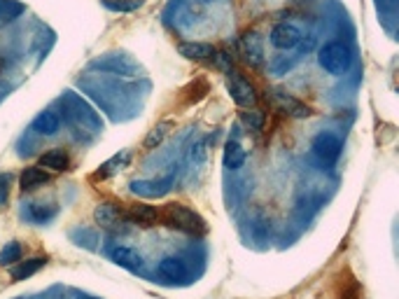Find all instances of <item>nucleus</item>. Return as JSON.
I'll use <instances>...</instances> for the list:
<instances>
[{
	"label": "nucleus",
	"instance_id": "14",
	"mask_svg": "<svg viewBox=\"0 0 399 299\" xmlns=\"http://www.w3.org/2000/svg\"><path fill=\"white\" fill-rule=\"evenodd\" d=\"M58 126H61V120H58V115L52 113V110H45V113H40L33 120V129L38 133H43V136H54L58 131Z\"/></svg>",
	"mask_w": 399,
	"mask_h": 299
},
{
	"label": "nucleus",
	"instance_id": "25",
	"mask_svg": "<svg viewBox=\"0 0 399 299\" xmlns=\"http://www.w3.org/2000/svg\"><path fill=\"white\" fill-rule=\"evenodd\" d=\"M3 14H5V3L0 0V16H3Z\"/></svg>",
	"mask_w": 399,
	"mask_h": 299
},
{
	"label": "nucleus",
	"instance_id": "5",
	"mask_svg": "<svg viewBox=\"0 0 399 299\" xmlns=\"http://www.w3.org/2000/svg\"><path fill=\"white\" fill-rule=\"evenodd\" d=\"M227 89H229V96L233 98V103L243 105V108H248V105H255V101H257L252 85L240 73H231V70H229Z\"/></svg>",
	"mask_w": 399,
	"mask_h": 299
},
{
	"label": "nucleus",
	"instance_id": "11",
	"mask_svg": "<svg viewBox=\"0 0 399 299\" xmlns=\"http://www.w3.org/2000/svg\"><path fill=\"white\" fill-rule=\"evenodd\" d=\"M47 180H49V175L45 173V168L28 166V168H23L21 178H19V185H21L23 192H31V190H38V187H43Z\"/></svg>",
	"mask_w": 399,
	"mask_h": 299
},
{
	"label": "nucleus",
	"instance_id": "8",
	"mask_svg": "<svg viewBox=\"0 0 399 299\" xmlns=\"http://www.w3.org/2000/svg\"><path fill=\"white\" fill-rule=\"evenodd\" d=\"M124 213L128 222H136L143 227H152L155 222H159V208L150 206V203H131Z\"/></svg>",
	"mask_w": 399,
	"mask_h": 299
},
{
	"label": "nucleus",
	"instance_id": "23",
	"mask_svg": "<svg viewBox=\"0 0 399 299\" xmlns=\"http://www.w3.org/2000/svg\"><path fill=\"white\" fill-rule=\"evenodd\" d=\"M140 5H143V0H131V3H115V0H105V8H110V10H115V12H133V10H138Z\"/></svg>",
	"mask_w": 399,
	"mask_h": 299
},
{
	"label": "nucleus",
	"instance_id": "27",
	"mask_svg": "<svg viewBox=\"0 0 399 299\" xmlns=\"http://www.w3.org/2000/svg\"><path fill=\"white\" fill-rule=\"evenodd\" d=\"M89 299H91V297H89Z\"/></svg>",
	"mask_w": 399,
	"mask_h": 299
},
{
	"label": "nucleus",
	"instance_id": "12",
	"mask_svg": "<svg viewBox=\"0 0 399 299\" xmlns=\"http://www.w3.org/2000/svg\"><path fill=\"white\" fill-rule=\"evenodd\" d=\"M157 272H159V276L166 278V280H180V278H185L187 269H185V262L180 260V257H163Z\"/></svg>",
	"mask_w": 399,
	"mask_h": 299
},
{
	"label": "nucleus",
	"instance_id": "6",
	"mask_svg": "<svg viewBox=\"0 0 399 299\" xmlns=\"http://www.w3.org/2000/svg\"><path fill=\"white\" fill-rule=\"evenodd\" d=\"M271 96H273L275 105H278V108L283 110L285 115L297 117V120H304V117H310V115H313V110H310L306 103H301L299 98H295L292 93H287V91H283V89H273Z\"/></svg>",
	"mask_w": 399,
	"mask_h": 299
},
{
	"label": "nucleus",
	"instance_id": "24",
	"mask_svg": "<svg viewBox=\"0 0 399 299\" xmlns=\"http://www.w3.org/2000/svg\"><path fill=\"white\" fill-rule=\"evenodd\" d=\"M10 183H12V175L0 173V206L8 203V199H10Z\"/></svg>",
	"mask_w": 399,
	"mask_h": 299
},
{
	"label": "nucleus",
	"instance_id": "7",
	"mask_svg": "<svg viewBox=\"0 0 399 299\" xmlns=\"http://www.w3.org/2000/svg\"><path fill=\"white\" fill-rule=\"evenodd\" d=\"M269 38H271V45L275 49H295L301 43V33L292 23H278V26H273Z\"/></svg>",
	"mask_w": 399,
	"mask_h": 299
},
{
	"label": "nucleus",
	"instance_id": "13",
	"mask_svg": "<svg viewBox=\"0 0 399 299\" xmlns=\"http://www.w3.org/2000/svg\"><path fill=\"white\" fill-rule=\"evenodd\" d=\"M45 265H47V257H33V260H19V262H16V267L12 269V278H14V280H26L28 276L38 274Z\"/></svg>",
	"mask_w": 399,
	"mask_h": 299
},
{
	"label": "nucleus",
	"instance_id": "19",
	"mask_svg": "<svg viewBox=\"0 0 399 299\" xmlns=\"http://www.w3.org/2000/svg\"><path fill=\"white\" fill-rule=\"evenodd\" d=\"M337 299H362V288L360 283H357L355 278H348L345 283L341 285V290H339V297Z\"/></svg>",
	"mask_w": 399,
	"mask_h": 299
},
{
	"label": "nucleus",
	"instance_id": "15",
	"mask_svg": "<svg viewBox=\"0 0 399 299\" xmlns=\"http://www.w3.org/2000/svg\"><path fill=\"white\" fill-rule=\"evenodd\" d=\"M248 159V155H245L243 145L238 143V140H229L225 145V166L231 168V171H238L240 166Z\"/></svg>",
	"mask_w": 399,
	"mask_h": 299
},
{
	"label": "nucleus",
	"instance_id": "21",
	"mask_svg": "<svg viewBox=\"0 0 399 299\" xmlns=\"http://www.w3.org/2000/svg\"><path fill=\"white\" fill-rule=\"evenodd\" d=\"M240 120H243V124L250 129V131H260L262 129V122H264V115L260 110H252V113H243L240 115Z\"/></svg>",
	"mask_w": 399,
	"mask_h": 299
},
{
	"label": "nucleus",
	"instance_id": "17",
	"mask_svg": "<svg viewBox=\"0 0 399 299\" xmlns=\"http://www.w3.org/2000/svg\"><path fill=\"white\" fill-rule=\"evenodd\" d=\"M173 129V122H159L157 126L150 129V133L145 136V150H155L157 145H161V140L168 136V131Z\"/></svg>",
	"mask_w": 399,
	"mask_h": 299
},
{
	"label": "nucleus",
	"instance_id": "18",
	"mask_svg": "<svg viewBox=\"0 0 399 299\" xmlns=\"http://www.w3.org/2000/svg\"><path fill=\"white\" fill-rule=\"evenodd\" d=\"M21 243L12 241L5 245L3 250H0V267H8V265H16V262L21 260Z\"/></svg>",
	"mask_w": 399,
	"mask_h": 299
},
{
	"label": "nucleus",
	"instance_id": "26",
	"mask_svg": "<svg viewBox=\"0 0 399 299\" xmlns=\"http://www.w3.org/2000/svg\"><path fill=\"white\" fill-rule=\"evenodd\" d=\"M0 70H3V66H0Z\"/></svg>",
	"mask_w": 399,
	"mask_h": 299
},
{
	"label": "nucleus",
	"instance_id": "4",
	"mask_svg": "<svg viewBox=\"0 0 399 299\" xmlns=\"http://www.w3.org/2000/svg\"><path fill=\"white\" fill-rule=\"evenodd\" d=\"M93 220H96L98 227H103V230H108V232L122 230V225L128 222L124 208H119V203H110V201L98 203L96 210H93Z\"/></svg>",
	"mask_w": 399,
	"mask_h": 299
},
{
	"label": "nucleus",
	"instance_id": "3",
	"mask_svg": "<svg viewBox=\"0 0 399 299\" xmlns=\"http://www.w3.org/2000/svg\"><path fill=\"white\" fill-rule=\"evenodd\" d=\"M341 138L337 136V133H320V136L313 138V155L318 157L322 164H327V166H332V164H337V159L341 157Z\"/></svg>",
	"mask_w": 399,
	"mask_h": 299
},
{
	"label": "nucleus",
	"instance_id": "1",
	"mask_svg": "<svg viewBox=\"0 0 399 299\" xmlns=\"http://www.w3.org/2000/svg\"><path fill=\"white\" fill-rule=\"evenodd\" d=\"M159 220L166 227H173L178 232H187V234H205V220L196 210L183 206V203H166L159 210Z\"/></svg>",
	"mask_w": 399,
	"mask_h": 299
},
{
	"label": "nucleus",
	"instance_id": "10",
	"mask_svg": "<svg viewBox=\"0 0 399 299\" xmlns=\"http://www.w3.org/2000/svg\"><path fill=\"white\" fill-rule=\"evenodd\" d=\"M110 260L124 269H138L140 265H143L140 253H136L133 248H126V245H117V248L110 250Z\"/></svg>",
	"mask_w": 399,
	"mask_h": 299
},
{
	"label": "nucleus",
	"instance_id": "9",
	"mask_svg": "<svg viewBox=\"0 0 399 299\" xmlns=\"http://www.w3.org/2000/svg\"><path fill=\"white\" fill-rule=\"evenodd\" d=\"M180 56L190 58V61H208V58L215 56V47L205 45V43H180L178 45Z\"/></svg>",
	"mask_w": 399,
	"mask_h": 299
},
{
	"label": "nucleus",
	"instance_id": "22",
	"mask_svg": "<svg viewBox=\"0 0 399 299\" xmlns=\"http://www.w3.org/2000/svg\"><path fill=\"white\" fill-rule=\"evenodd\" d=\"M56 213V208L54 206H43V203H33L31 206V218L35 220V222H45V220H49L52 215Z\"/></svg>",
	"mask_w": 399,
	"mask_h": 299
},
{
	"label": "nucleus",
	"instance_id": "2",
	"mask_svg": "<svg viewBox=\"0 0 399 299\" xmlns=\"http://www.w3.org/2000/svg\"><path fill=\"white\" fill-rule=\"evenodd\" d=\"M350 61H353V56H350V49L345 45H341V43H327L320 49V54H318V63L327 70V73H332V75L345 73V70L350 68Z\"/></svg>",
	"mask_w": 399,
	"mask_h": 299
},
{
	"label": "nucleus",
	"instance_id": "16",
	"mask_svg": "<svg viewBox=\"0 0 399 299\" xmlns=\"http://www.w3.org/2000/svg\"><path fill=\"white\" fill-rule=\"evenodd\" d=\"M70 159L63 150H49L40 157V168H49V171H68Z\"/></svg>",
	"mask_w": 399,
	"mask_h": 299
},
{
	"label": "nucleus",
	"instance_id": "20",
	"mask_svg": "<svg viewBox=\"0 0 399 299\" xmlns=\"http://www.w3.org/2000/svg\"><path fill=\"white\" fill-rule=\"evenodd\" d=\"M245 54L252 58V63H257L262 58V47H260V38L257 35H245Z\"/></svg>",
	"mask_w": 399,
	"mask_h": 299
}]
</instances>
